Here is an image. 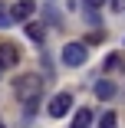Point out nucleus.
I'll list each match as a JSON object with an SVG mask.
<instances>
[{
  "label": "nucleus",
  "mask_w": 125,
  "mask_h": 128,
  "mask_svg": "<svg viewBox=\"0 0 125 128\" xmlns=\"http://www.w3.org/2000/svg\"><path fill=\"white\" fill-rule=\"evenodd\" d=\"M13 92H17V98L27 105V118L36 112V105H40V95H43V79L36 72H23V76H17V82H13Z\"/></svg>",
  "instance_id": "f257e3e1"
},
{
  "label": "nucleus",
  "mask_w": 125,
  "mask_h": 128,
  "mask_svg": "<svg viewBox=\"0 0 125 128\" xmlns=\"http://www.w3.org/2000/svg\"><path fill=\"white\" fill-rule=\"evenodd\" d=\"M86 59H89L86 43H66V46H63V62H66V66H82Z\"/></svg>",
  "instance_id": "f03ea898"
},
{
  "label": "nucleus",
  "mask_w": 125,
  "mask_h": 128,
  "mask_svg": "<svg viewBox=\"0 0 125 128\" xmlns=\"http://www.w3.org/2000/svg\"><path fill=\"white\" fill-rule=\"evenodd\" d=\"M69 108H72V95L69 92H59V95L49 98V115H53V118H63Z\"/></svg>",
  "instance_id": "7ed1b4c3"
},
{
  "label": "nucleus",
  "mask_w": 125,
  "mask_h": 128,
  "mask_svg": "<svg viewBox=\"0 0 125 128\" xmlns=\"http://www.w3.org/2000/svg\"><path fill=\"white\" fill-rule=\"evenodd\" d=\"M20 62V49L13 43H0V69H13Z\"/></svg>",
  "instance_id": "20e7f679"
},
{
  "label": "nucleus",
  "mask_w": 125,
  "mask_h": 128,
  "mask_svg": "<svg viewBox=\"0 0 125 128\" xmlns=\"http://www.w3.org/2000/svg\"><path fill=\"white\" fill-rule=\"evenodd\" d=\"M33 10H36V0H17V4L10 7V20H30L33 16Z\"/></svg>",
  "instance_id": "39448f33"
},
{
  "label": "nucleus",
  "mask_w": 125,
  "mask_h": 128,
  "mask_svg": "<svg viewBox=\"0 0 125 128\" xmlns=\"http://www.w3.org/2000/svg\"><path fill=\"white\" fill-rule=\"evenodd\" d=\"M92 92H95V98H102V102H109V98L115 95V82H112V79H99Z\"/></svg>",
  "instance_id": "423d86ee"
},
{
  "label": "nucleus",
  "mask_w": 125,
  "mask_h": 128,
  "mask_svg": "<svg viewBox=\"0 0 125 128\" xmlns=\"http://www.w3.org/2000/svg\"><path fill=\"white\" fill-rule=\"evenodd\" d=\"M89 125H92V108H79L69 128H89Z\"/></svg>",
  "instance_id": "0eeeda50"
},
{
  "label": "nucleus",
  "mask_w": 125,
  "mask_h": 128,
  "mask_svg": "<svg viewBox=\"0 0 125 128\" xmlns=\"http://www.w3.org/2000/svg\"><path fill=\"white\" fill-rule=\"evenodd\" d=\"M118 69H125V56L122 53H109L105 56V72H118Z\"/></svg>",
  "instance_id": "6e6552de"
},
{
  "label": "nucleus",
  "mask_w": 125,
  "mask_h": 128,
  "mask_svg": "<svg viewBox=\"0 0 125 128\" xmlns=\"http://www.w3.org/2000/svg\"><path fill=\"white\" fill-rule=\"evenodd\" d=\"M27 33H30L33 43H40V40L46 36V26H43V23H27Z\"/></svg>",
  "instance_id": "1a4fd4ad"
},
{
  "label": "nucleus",
  "mask_w": 125,
  "mask_h": 128,
  "mask_svg": "<svg viewBox=\"0 0 125 128\" xmlns=\"http://www.w3.org/2000/svg\"><path fill=\"white\" fill-rule=\"evenodd\" d=\"M99 128H118L115 112H102V118H99Z\"/></svg>",
  "instance_id": "9d476101"
},
{
  "label": "nucleus",
  "mask_w": 125,
  "mask_h": 128,
  "mask_svg": "<svg viewBox=\"0 0 125 128\" xmlns=\"http://www.w3.org/2000/svg\"><path fill=\"white\" fill-rule=\"evenodd\" d=\"M102 40H105V30H95V33H89V36H86V49H89L92 43H102Z\"/></svg>",
  "instance_id": "9b49d317"
},
{
  "label": "nucleus",
  "mask_w": 125,
  "mask_h": 128,
  "mask_svg": "<svg viewBox=\"0 0 125 128\" xmlns=\"http://www.w3.org/2000/svg\"><path fill=\"white\" fill-rule=\"evenodd\" d=\"M109 4H112L115 13H125V0H109Z\"/></svg>",
  "instance_id": "f8f14e48"
},
{
  "label": "nucleus",
  "mask_w": 125,
  "mask_h": 128,
  "mask_svg": "<svg viewBox=\"0 0 125 128\" xmlns=\"http://www.w3.org/2000/svg\"><path fill=\"white\" fill-rule=\"evenodd\" d=\"M82 4H86L89 10H99V7H102V4H105V0H82Z\"/></svg>",
  "instance_id": "ddd939ff"
},
{
  "label": "nucleus",
  "mask_w": 125,
  "mask_h": 128,
  "mask_svg": "<svg viewBox=\"0 0 125 128\" xmlns=\"http://www.w3.org/2000/svg\"><path fill=\"white\" fill-rule=\"evenodd\" d=\"M7 23H10V13H7V10H0V26H7Z\"/></svg>",
  "instance_id": "4468645a"
},
{
  "label": "nucleus",
  "mask_w": 125,
  "mask_h": 128,
  "mask_svg": "<svg viewBox=\"0 0 125 128\" xmlns=\"http://www.w3.org/2000/svg\"><path fill=\"white\" fill-rule=\"evenodd\" d=\"M0 128H4V122H0Z\"/></svg>",
  "instance_id": "2eb2a0df"
}]
</instances>
